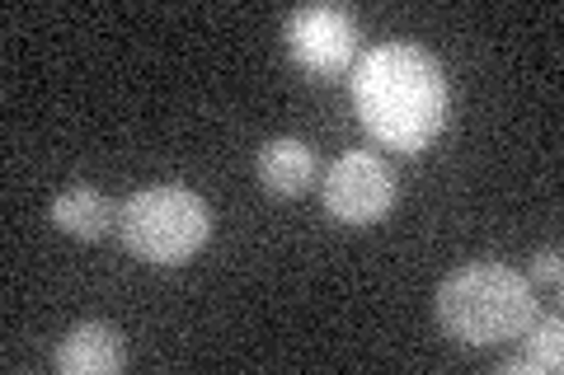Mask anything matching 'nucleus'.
Instances as JSON below:
<instances>
[{
    "instance_id": "nucleus-1",
    "label": "nucleus",
    "mask_w": 564,
    "mask_h": 375,
    "mask_svg": "<svg viewBox=\"0 0 564 375\" xmlns=\"http://www.w3.org/2000/svg\"><path fill=\"white\" fill-rule=\"evenodd\" d=\"M352 103L362 128L386 146L419 155L447 122V80L433 52L414 43L372 47L352 76Z\"/></svg>"
},
{
    "instance_id": "nucleus-2",
    "label": "nucleus",
    "mask_w": 564,
    "mask_h": 375,
    "mask_svg": "<svg viewBox=\"0 0 564 375\" xmlns=\"http://www.w3.org/2000/svg\"><path fill=\"white\" fill-rule=\"evenodd\" d=\"M532 319H536V296L527 287V277L513 273L508 263L494 258L462 263L437 287V324L466 348L513 343V338L532 329Z\"/></svg>"
},
{
    "instance_id": "nucleus-3",
    "label": "nucleus",
    "mask_w": 564,
    "mask_h": 375,
    "mask_svg": "<svg viewBox=\"0 0 564 375\" xmlns=\"http://www.w3.org/2000/svg\"><path fill=\"white\" fill-rule=\"evenodd\" d=\"M118 240L141 263H188L212 240V207L184 184H151L137 188L118 207Z\"/></svg>"
},
{
    "instance_id": "nucleus-4",
    "label": "nucleus",
    "mask_w": 564,
    "mask_h": 375,
    "mask_svg": "<svg viewBox=\"0 0 564 375\" xmlns=\"http://www.w3.org/2000/svg\"><path fill=\"white\" fill-rule=\"evenodd\" d=\"M325 211L344 225H372L395 207V174L367 151H348L325 174Z\"/></svg>"
},
{
    "instance_id": "nucleus-5",
    "label": "nucleus",
    "mask_w": 564,
    "mask_h": 375,
    "mask_svg": "<svg viewBox=\"0 0 564 375\" xmlns=\"http://www.w3.org/2000/svg\"><path fill=\"white\" fill-rule=\"evenodd\" d=\"M288 47L315 76H334L358 57V24L334 5H302L288 14Z\"/></svg>"
},
{
    "instance_id": "nucleus-6",
    "label": "nucleus",
    "mask_w": 564,
    "mask_h": 375,
    "mask_svg": "<svg viewBox=\"0 0 564 375\" xmlns=\"http://www.w3.org/2000/svg\"><path fill=\"white\" fill-rule=\"evenodd\" d=\"M122 333L113 324H99V319H85V324L70 329L57 352H52V366L62 375H113L122 366Z\"/></svg>"
},
{
    "instance_id": "nucleus-7",
    "label": "nucleus",
    "mask_w": 564,
    "mask_h": 375,
    "mask_svg": "<svg viewBox=\"0 0 564 375\" xmlns=\"http://www.w3.org/2000/svg\"><path fill=\"white\" fill-rule=\"evenodd\" d=\"M259 184L273 198H302L315 184V151L302 136H273L259 151Z\"/></svg>"
},
{
    "instance_id": "nucleus-8",
    "label": "nucleus",
    "mask_w": 564,
    "mask_h": 375,
    "mask_svg": "<svg viewBox=\"0 0 564 375\" xmlns=\"http://www.w3.org/2000/svg\"><path fill=\"white\" fill-rule=\"evenodd\" d=\"M52 225L66 230L70 240H104L109 230H118V211L109 207V198L99 188L70 184L66 192L52 198Z\"/></svg>"
},
{
    "instance_id": "nucleus-9",
    "label": "nucleus",
    "mask_w": 564,
    "mask_h": 375,
    "mask_svg": "<svg viewBox=\"0 0 564 375\" xmlns=\"http://www.w3.org/2000/svg\"><path fill=\"white\" fill-rule=\"evenodd\" d=\"M564 324L560 315H551L545 324H536V333L527 338V352L518 356V362H503V375L508 371H560L564 366Z\"/></svg>"
},
{
    "instance_id": "nucleus-10",
    "label": "nucleus",
    "mask_w": 564,
    "mask_h": 375,
    "mask_svg": "<svg viewBox=\"0 0 564 375\" xmlns=\"http://www.w3.org/2000/svg\"><path fill=\"white\" fill-rule=\"evenodd\" d=\"M532 273L541 282H560V249H541V254L532 258Z\"/></svg>"
}]
</instances>
